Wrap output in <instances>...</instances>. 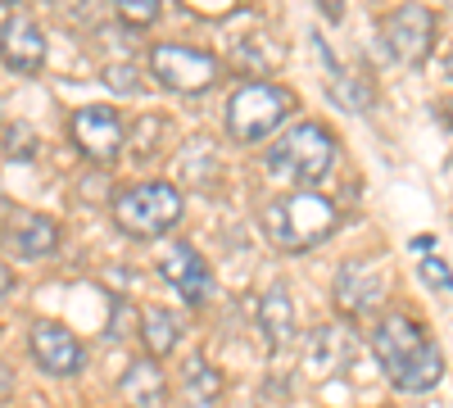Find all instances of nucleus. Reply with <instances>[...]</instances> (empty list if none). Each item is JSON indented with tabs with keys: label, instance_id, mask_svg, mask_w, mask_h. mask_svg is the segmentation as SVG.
I'll return each instance as SVG.
<instances>
[{
	"label": "nucleus",
	"instance_id": "27",
	"mask_svg": "<svg viewBox=\"0 0 453 408\" xmlns=\"http://www.w3.org/2000/svg\"><path fill=\"white\" fill-rule=\"evenodd\" d=\"M440 109H444V123H449V127H453V100H444V104H440Z\"/></svg>",
	"mask_w": 453,
	"mask_h": 408
},
{
	"label": "nucleus",
	"instance_id": "15",
	"mask_svg": "<svg viewBox=\"0 0 453 408\" xmlns=\"http://www.w3.org/2000/svg\"><path fill=\"white\" fill-rule=\"evenodd\" d=\"M136 336L145 345L150 358H168L177 345H181V313L177 309H164V304H145L141 318H136Z\"/></svg>",
	"mask_w": 453,
	"mask_h": 408
},
{
	"label": "nucleus",
	"instance_id": "21",
	"mask_svg": "<svg viewBox=\"0 0 453 408\" xmlns=\"http://www.w3.org/2000/svg\"><path fill=\"white\" fill-rule=\"evenodd\" d=\"M119 19L132 27H145L159 19V0H119Z\"/></svg>",
	"mask_w": 453,
	"mask_h": 408
},
{
	"label": "nucleus",
	"instance_id": "30",
	"mask_svg": "<svg viewBox=\"0 0 453 408\" xmlns=\"http://www.w3.org/2000/svg\"><path fill=\"white\" fill-rule=\"evenodd\" d=\"M0 123H5V104H0Z\"/></svg>",
	"mask_w": 453,
	"mask_h": 408
},
{
	"label": "nucleus",
	"instance_id": "2",
	"mask_svg": "<svg viewBox=\"0 0 453 408\" xmlns=\"http://www.w3.org/2000/svg\"><path fill=\"white\" fill-rule=\"evenodd\" d=\"M335 155H340V141L331 127L322 123H290L273 150L263 155V168L277 187H295V191H309L313 181H322L331 168H335Z\"/></svg>",
	"mask_w": 453,
	"mask_h": 408
},
{
	"label": "nucleus",
	"instance_id": "25",
	"mask_svg": "<svg viewBox=\"0 0 453 408\" xmlns=\"http://www.w3.org/2000/svg\"><path fill=\"white\" fill-rule=\"evenodd\" d=\"M10 390H14V373H10V363L0 358V399H10Z\"/></svg>",
	"mask_w": 453,
	"mask_h": 408
},
{
	"label": "nucleus",
	"instance_id": "1",
	"mask_svg": "<svg viewBox=\"0 0 453 408\" xmlns=\"http://www.w3.org/2000/svg\"><path fill=\"white\" fill-rule=\"evenodd\" d=\"M340 227V204L322 191H281L258 209V232L281 254H304Z\"/></svg>",
	"mask_w": 453,
	"mask_h": 408
},
{
	"label": "nucleus",
	"instance_id": "29",
	"mask_svg": "<svg viewBox=\"0 0 453 408\" xmlns=\"http://www.w3.org/2000/svg\"><path fill=\"white\" fill-rule=\"evenodd\" d=\"M5 19H10V14H5V10H0V27H5Z\"/></svg>",
	"mask_w": 453,
	"mask_h": 408
},
{
	"label": "nucleus",
	"instance_id": "7",
	"mask_svg": "<svg viewBox=\"0 0 453 408\" xmlns=\"http://www.w3.org/2000/svg\"><path fill=\"white\" fill-rule=\"evenodd\" d=\"M68 141L78 145V155L91 164H109L123 150L127 141V123L113 104H82L78 114L68 119Z\"/></svg>",
	"mask_w": 453,
	"mask_h": 408
},
{
	"label": "nucleus",
	"instance_id": "24",
	"mask_svg": "<svg viewBox=\"0 0 453 408\" xmlns=\"http://www.w3.org/2000/svg\"><path fill=\"white\" fill-rule=\"evenodd\" d=\"M10 290H14V268H10V264H0V304L10 300Z\"/></svg>",
	"mask_w": 453,
	"mask_h": 408
},
{
	"label": "nucleus",
	"instance_id": "28",
	"mask_svg": "<svg viewBox=\"0 0 453 408\" xmlns=\"http://www.w3.org/2000/svg\"><path fill=\"white\" fill-rule=\"evenodd\" d=\"M444 73H449V78H453V50L444 55Z\"/></svg>",
	"mask_w": 453,
	"mask_h": 408
},
{
	"label": "nucleus",
	"instance_id": "23",
	"mask_svg": "<svg viewBox=\"0 0 453 408\" xmlns=\"http://www.w3.org/2000/svg\"><path fill=\"white\" fill-rule=\"evenodd\" d=\"M127 78H132V68H123V64H113V68H104V87L113 82V87H119V91H136V87H132Z\"/></svg>",
	"mask_w": 453,
	"mask_h": 408
},
{
	"label": "nucleus",
	"instance_id": "11",
	"mask_svg": "<svg viewBox=\"0 0 453 408\" xmlns=\"http://www.w3.org/2000/svg\"><path fill=\"white\" fill-rule=\"evenodd\" d=\"M331 295H335V309L345 318H367L386 300V277L376 264H367V258H349V264H340Z\"/></svg>",
	"mask_w": 453,
	"mask_h": 408
},
{
	"label": "nucleus",
	"instance_id": "9",
	"mask_svg": "<svg viewBox=\"0 0 453 408\" xmlns=\"http://www.w3.org/2000/svg\"><path fill=\"white\" fill-rule=\"evenodd\" d=\"M426 345H431V336H426V327L412 318V313H386L381 322L372 327V354H376V363L386 367L390 381H395Z\"/></svg>",
	"mask_w": 453,
	"mask_h": 408
},
{
	"label": "nucleus",
	"instance_id": "16",
	"mask_svg": "<svg viewBox=\"0 0 453 408\" xmlns=\"http://www.w3.org/2000/svg\"><path fill=\"white\" fill-rule=\"evenodd\" d=\"M258 331H263V341H268V350H286L295 341V300H290V290L281 281L263 290V300H258Z\"/></svg>",
	"mask_w": 453,
	"mask_h": 408
},
{
	"label": "nucleus",
	"instance_id": "18",
	"mask_svg": "<svg viewBox=\"0 0 453 408\" xmlns=\"http://www.w3.org/2000/svg\"><path fill=\"white\" fill-rule=\"evenodd\" d=\"M440 377H444V354H440V345H426L390 386H395L399 395H426V390L440 386Z\"/></svg>",
	"mask_w": 453,
	"mask_h": 408
},
{
	"label": "nucleus",
	"instance_id": "10",
	"mask_svg": "<svg viewBox=\"0 0 453 408\" xmlns=\"http://www.w3.org/2000/svg\"><path fill=\"white\" fill-rule=\"evenodd\" d=\"M159 277H164L191 309L209 304V295L218 290V277H213V268H209V258H204L191 241H173V245L159 254Z\"/></svg>",
	"mask_w": 453,
	"mask_h": 408
},
{
	"label": "nucleus",
	"instance_id": "5",
	"mask_svg": "<svg viewBox=\"0 0 453 408\" xmlns=\"http://www.w3.org/2000/svg\"><path fill=\"white\" fill-rule=\"evenodd\" d=\"M145 68L164 91L173 96H200L209 91L218 78H222V59L213 50H200V46H186V42H155L145 50Z\"/></svg>",
	"mask_w": 453,
	"mask_h": 408
},
{
	"label": "nucleus",
	"instance_id": "6",
	"mask_svg": "<svg viewBox=\"0 0 453 408\" xmlns=\"http://www.w3.org/2000/svg\"><path fill=\"white\" fill-rule=\"evenodd\" d=\"M27 354L46 377H78L87 367V345L78 341V331L55 318H36L27 327Z\"/></svg>",
	"mask_w": 453,
	"mask_h": 408
},
{
	"label": "nucleus",
	"instance_id": "19",
	"mask_svg": "<svg viewBox=\"0 0 453 408\" xmlns=\"http://www.w3.org/2000/svg\"><path fill=\"white\" fill-rule=\"evenodd\" d=\"M349 350H354V336L345 327H318L313 331V367H322V373H340Z\"/></svg>",
	"mask_w": 453,
	"mask_h": 408
},
{
	"label": "nucleus",
	"instance_id": "26",
	"mask_svg": "<svg viewBox=\"0 0 453 408\" xmlns=\"http://www.w3.org/2000/svg\"><path fill=\"white\" fill-rule=\"evenodd\" d=\"M412 250H418V254H431V250H435V241H431V236H418V241H412Z\"/></svg>",
	"mask_w": 453,
	"mask_h": 408
},
{
	"label": "nucleus",
	"instance_id": "14",
	"mask_svg": "<svg viewBox=\"0 0 453 408\" xmlns=\"http://www.w3.org/2000/svg\"><path fill=\"white\" fill-rule=\"evenodd\" d=\"M119 395L132 404V408H159L168 399V377L155 358H132L119 377Z\"/></svg>",
	"mask_w": 453,
	"mask_h": 408
},
{
	"label": "nucleus",
	"instance_id": "12",
	"mask_svg": "<svg viewBox=\"0 0 453 408\" xmlns=\"http://www.w3.org/2000/svg\"><path fill=\"white\" fill-rule=\"evenodd\" d=\"M0 64L32 78L46 64V32L32 14H10L5 27H0Z\"/></svg>",
	"mask_w": 453,
	"mask_h": 408
},
{
	"label": "nucleus",
	"instance_id": "4",
	"mask_svg": "<svg viewBox=\"0 0 453 408\" xmlns=\"http://www.w3.org/2000/svg\"><path fill=\"white\" fill-rule=\"evenodd\" d=\"M295 109H299V96L290 87L241 82L232 96H226V136L241 141V145H258L273 132H281Z\"/></svg>",
	"mask_w": 453,
	"mask_h": 408
},
{
	"label": "nucleus",
	"instance_id": "20",
	"mask_svg": "<svg viewBox=\"0 0 453 408\" xmlns=\"http://www.w3.org/2000/svg\"><path fill=\"white\" fill-rule=\"evenodd\" d=\"M418 273H422V281L431 286V290H440V295H449L453 290V268L444 264V258H422V264H418Z\"/></svg>",
	"mask_w": 453,
	"mask_h": 408
},
{
	"label": "nucleus",
	"instance_id": "22",
	"mask_svg": "<svg viewBox=\"0 0 453 408\" xmlns=\"http://www.w3.org/2000/svg\"><path fill=\"white\" fill-rule=\"evenodd\" d=\"M42 150V141H36L27 127H10V159H32Z\"/></svg>",
	"mask_w": 453,
	"mask_h": 408
},
{
	"label": "nucleus",
	"instance_id": "17",
	"mask_svg": "<svg viewBox=\"0 0 453 408\" xmlns=\"http://www.w3.org/2000/svg\"><path fill=\"white\" fill-rule=\"evenodd\" d=\"M181 395L191 399L196 408L218 404V395H222V373H218L204 354H191V358L181 363Z\"/></svg>",
	"mask_w": 453,
	"mask_h": 408
},
{
	"label": "nucleus",
	"instance_id": "3",
	"mask_svg": "<svg viewBox=\"0 0 453 408\" xmlns=\"http://www.w3.org/2000/svg\"><path fill=\"white\" fill-rule=\"evenodd\" d=\"M113 227L132 241H159L168 236L181 213H186V200L173 181L164 177H150V181H127V187L113 196Z\"/></svg>",
	"mask_w": 453,
	"mask_h": 408
},
{
	"label": "nucleus",
	"instance_id": "13",
	"mask_svg": "<svg viewBox=\"0 0 453 408\" xmlns=\"http://www.w3.org/2000/svg\"><path fill=\"white\" fill-rule=\"evenodd\" d=\"M5 241L19 258H46V254L59 250V222L50 213H19L10 222Z\"/></svg>",
	"mask_w": 453,
	"mask_h": 408
},
{
	"label": "nucleus",
	"instance_id": "8",
	"mask_svg": "<svg viewBox=\"0 0 453 408\" xmlns=\"http://www.w3.org/2000/svg\"><path fill=\"white\" fill-rule=\"evenodd\" d=\"M381 42L399 64H422L435 46V10L431 5H399L381 19Z\"/></svg>",
	"mask_w": 453,
	"mask_h": 408
}]
</instances>
